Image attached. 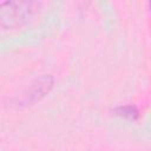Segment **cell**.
I'll use <instances>...</instances> for the list:
<instances>
[{
    "label": "cell",
    "instance_id": "cell-1",
    "mask_svg": "<svg viewBox=\"0 0 151 151\" xmlns=\"http://www.w3.org/2000/svg\"><path fill=\"white\" fill-rule=\"evenodd\" d=\"M25 2H7V5L9 6V11H2L1 9V25L5 24V21H8V26H13L19 24L21 20H25L27 18V14L29 13V2H26V6L24 8H21L24 6Z\"/></svg>",
    "mask_w": 151,
    "mask_h": 151
},
{
    "label": "cell",
    "instance_id": "cell-2",
    "mask_svg": "<svg viewBox=\"0 0 151 151\" xmlns=\"http://www.w3.org/2000/svg\"><path fill=\"white\" fill-rule=\"evenodd\" d=\"M114 113L117 116H120V117H124L131 120H136L138 118V110L136 109V106H132V105L118 106L114 109Z\"/></svg>",
    "mask_w": 151,
    "mask_h": 151
},
{
    "label": "cell",
    "instance_id": "cell-3",
    "mask_svg": "<svg viewBox=\"0 0 151 151\" xmlns=\"http://www.w3.org/2000/svg\"><path fill=\"white\" fill-rule=\"evenodd\" d=\"M149 6H150V12H151V2L149 4Z\"/></svg>",
    "mask_w": 151,
    "mask_h": 151
}]
</instances>
